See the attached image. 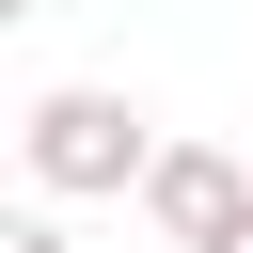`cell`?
I'll return each instance as SVG.
<instances>
[{
  "label": "cell",
  "mask_w": 253,
  "mask_h": 253,
  "mask_svg": "<svg viewBox=\"0 0 253 253\" xmlns=\"http://www.w3.org/2000/svg\"><path fill=\"white\" fill-rule=\"evenodd\" d=\"M16 158H32V190H47V206H111V190H142L158 126H142V95L63 79V95H32V111H16Z\"/></svg>",
  "instance_id": "cell-1"
},
{
  "label": "cell",
  "mask_w": 253,
  "mask_h": 253,
  "mask_svg": "<svg viewBox=\"0 0 253 253\" xmlns=\"http://www.w3.org/2000/svg\"><path fill=\"white\" fill-rule=\"evenodd\" d=\"M142 221H158L174 253H237V237H253V158H221V142H158V158H142Z\"/></svg>",
  "instance_id": "cell-2"
},
{
  "label": "cell",
  "mask_w": 253,
  "mask_h": 253,
  "mask_svg": "<svg viewBox=\"0 0 253 253\" xmlns=\"http://www.w3.org/2000/svg\"><path fill=\"white\" fill-rule=\"evenodd\" d=\"M0 253H63V221L47 206H0Z\"/></svg>",
  "instance_id": "cell-3"
},
{
  "label": "cell",
  "mask_w": 253,
  "mask_h": 253,
  "mask_svg": "<svg viewBox=\"0 0 253 253\" xmlns=\"http://www.w3.org/2000/svg\"><path fill=\"white\" fill-rule=\"evenodd\" d=\"M16 16H32V0H0V32H16Z\"/></svg>",
  "instance_id": "cell-4"
},
{
  "label": "cell",
  "mask_w": 253,
  "mask_h": 253,
  "mask_svg": "<svg viewBox=\"0 0 253 253\" xmlns=\"http://www.w3.org/2000/svg\"><path fill=\"white\" fill-rule=\"evenodd\" d=\"M237 253H253V237H237Z\"/></svg>",
  "instance_id": "cell-5"
}]
</instances>
